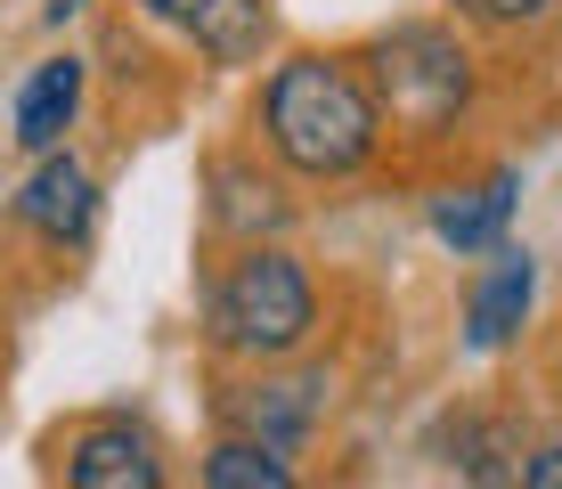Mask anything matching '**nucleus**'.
<instances>
[{
	"label": "nucleus",
	"instance_id": "1",
	"mask_svg": "<svg viewBox=\"0 0 562 489\" xmlns=\"http://www.w3.org/2000/svg\"><path fill=\"white\" fill-rule=\"evenodd\" d=\"M254 140L278 155L294 180L335 188V180H359V171L375 164L383 140H392V123H383V98H375L359 57L294 49V57L269 66V82L254 98Z\"/></svg>",
	"mask_w": 562,
	"mask_h": 489
},
{
	"label": "nucleus",
	"instance_id": "2",
	"mask_svg": "<svg viewBox=\"0 0 562 489\" xmlns=\"http://www.w3.org/2000/svg\"><path fill=\"white\" fill-rule=\"evenodd\" d=\"M204 343L245 367H294L318 343V278L278 237H254L204 286Z\"/></svg>",
	"mask_w": 562,
	"mask_h": 489
},
{
	"label": "nucleus",
	"instance_id": "3",
	"mask_svg": "<svg viewBox=\"0 0 562 489\" xmlns=\"http://www.w3.org/2000/svg\"><path fill=\"white\" fill-rule=\"evenodd\" d=\"M359 66L383 98L392 140H408V147L457 140L464 114H473V90H481V66H473V49H464V33L440 25V16H408V25L375 33V42L359 49Z\"/></svg>",
	"mask_w": 562,
	"mask_h": 489
},
{
	"label": "nucleus",
	"instance_id": "4",
	"mask_svg": "<svg viewBox=\"0 0 562 489\" xmlns=\"http://www.w3.org/2000/svg\"><path fill=\"white\" fill-rule=\"evenodd\" d=\"M326 400H335V376H326V367H310V376L221 384L212 416H221V433H261V441H278L285 457H302L310 433H318V416H326Z\"/></svg>",
	"mask_w": 562,
	"mask_h": 489
},
{
	"label": "nucleus",
	"instance_id": "5",
	"mask_svg": "<svg viewBox=\"0 0 562 489\" xmlns=\"http://www.w3.org/2000/svg\"><path fill=\"white\" fill-rule=\"evenodd\" d=\"M9 221L25 229V237H42L49 253H82L90 229H99V180H90V164L66 155V147L33 155L25 188L9 196Z\"/></svg>",
	"mask_w": 562,
	"mask_h": 489
},
{
	"label": "nucleus",
	"instance_id": "6",
	"mask_svg": "<svg viewBox=\"0 0 562 489\" xmlns=\"http://www.w3.org/2000/svg\"><path fill=\"white\" fill-rule=\"evenodd\" d=\"M147 25L180 33L188 49L204 57V66H261L269 33H278V16H269V0H139Z\"/></svg>",
	"mask_w": 562,
	"mask_h": 489
},
{
	"label": "nucleus",
	"instance_id": "7",
	"mask_svg": "<svg viewBox=\"0 0 562 489\" xmlns=\"http://www.w3.org/2000/svg\"><path fill=\"white\" fill-rule=\"evenodd\" d=\"M164 441L147 433L139 416H90V424H74V441H66V481L74 489H164Z\"/></svg>",
	"mask_w": 562,
	"mask_h": 489
},
{
	"label": "nucleus",
	"instance_id": "8",
	"mask_svg": "<svg viewBox=\"0 0 562 489\" xmlns=\"http://www.w3.org/2000/svg\"><path fill=\"white\" fill-rule=\"evenodd\" d=\"M530 302H538V253L530 245H497L481 253L473 286H464V351H506L521 326H530Z\"/></svg>",
	"mask_w": 562,
	"mask_h": 489
},
{
	"label": "nucleus",
	"instance_id": "9",
	"mask_svg": "<svg viewBox=\"0 0 562 489\" xmlns=\"http://www.w3.org/2000/svg\"><path fill=\"white\" fill-rule=\"evenodd\" d=\"M82 98H90V57L82 49H57L16 82V107H9V140L16 155H49L66 147V131L82 123Z\"/></svg>",
	"mask_w": 562,
	"mask_h": 489
},
{
	"label": "nucleus",
	"instance_id": "10",
	"mask_svg": "<svg viewBox=\"0 0 562 489\" xmlns=\"http://www.w3.org/2000/svg\"><path fill=\"white\" fill-rule=\"evenodd\" d=\"M514 196H521L514 164L481 171V180H449L432 196V237L449 253H497L506 245V221H514Z\"/></svg>",
	"mask_w": 562,
	"mask_h": 489
},
{
	"label": "nucleus",
	"instance_id": "11",
	"mask_svg": "<svg viewBox=\"0 0 562 489\" xmlns=\"http://www.w3.org/2000/svg\"><path fill=\"white\" fill-rule=\"evenodd\" d=\"M285 221H294V204L278 180H261L254 164H212V229L221 237L254 245V237H278Z\"/></svg>",
	"mask_w": 562,
	"mask_h": 489
},
{
	"label": "nucleus",
	"instance_id": "12",
	"mask_svg": "<svg viewBox=\"0 0 562 489\" xmlns=\"http://www.w3.org/2000/svg\"><path fill=\"white\" fill-rule=\"evenodd\" d=\"M440 448H449L440 465H457L464 481H521V457H530L506 416H449L440 424Z\"/></svg>",
	"mask_w": 562,
	"mask_h": 489
},
{
	"label": "nucleus",
	"instance_id": "13",
	"mask_svg": "<svg viewBox=\"0 0 562 489\" xmlns=\"http://www.w3.org/2000/svg\"><path fill=\"white\" fill-rule=\"evenodd\" d=\"M196 481L204 489H285L294 481V457H285L278 441H261V433H221L196 457Z\"/></svg>",
	"mask_w": 562,
	"mask_h": 489
},
{
	"label": "nucleus",
	"instance_id": "14",
	"mask_svg": "<svg viewBox=\"0 0 562 489\" xmlns=\"http://www.w3.org/2000/svg\"><path fill=\"white\" fill-rule=\"evenodd\" d=\"M457 16H473V25H530V16H547V0H449Z\"/></svg>",
	"mask_w": 562,
	"mask_h": 489
},
{
	"label": "nucleus",
	"instance_id": "15",
	"mask_svg": "<svg viewBox=\"0 0 562 489\" xmlns=\"http://www.w3.org/2000/svg\"><path fill=\"white\" fill-rule=\"evenodd\" d=\"M521 489H562V441H538L521 457Z\"/></svg>",
	"mask_w": 562,
	"mask_h": 489
},
{
	"label": "nucleus",
	"instance_id": "16",
	"mask_svg": "<svg viewBox=\"0 0 562 489\" xmlns=\"http://www.w3.org/2000/svg\"><path fill=\"white\" fill-rule=\"evenodd\" d=\"M82 9H99V0H42V25H66V16H82Z\"/></svg>",
	"mask_w": 562,
	"mask_h": 489
},
{
	"label": "nucleus",
	"instance_id": "17",
	"mask_svg": "<svg viewBox=\"0 0 562 489\" xmlns=\"http://www.w3.org/2000/svg\"><path fill=\"white\" fill-rule=\"evenodd\" d=\"M547 376H554V400H562V335H554V359H547Z\"/></svg>",
	"mask_w": 562,
	"mask_h": 489
}]
</instances>
